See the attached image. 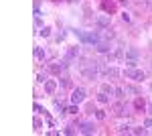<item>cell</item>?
Returning a JSON list of instances; mask_svg holds the SVG:
<instances>
[{"label":"cell","mask_w":152,"mask_h":136,"mask_svg":"<svg viewBox=\"0 0 152 136\" xmlns=\"http://www.w3.org/2000/svg\"><path fill=\"white\" fill-rule=\"evenodd\" d=\"M122 77H126V79H132V81H144L146 79V73L138 67H124L122 69Z\"/></svg>","instance_id":"obj_1"},{"label":"cell","mask_w":152,"mask_h":136,"mask_svg":"<svg viewBox=\"0 0 152 136\" xmlns=\"http://www.w3.org/2000/svg\"><path fill=\"white\" fill-rule=\"evenodd\" d=\"M138 59H140V51L134 49V47H128L126 53H124V65L126 67H138Z\"/></svg>","instance_id":"obj_2"},{"label":"cell","mask_w":152,"mask_h":136,"mask_svg":"<svg viewBox=\"0 0 152 136\" xmlns=\"http://www.w3.org/2000/svg\"><path fill=\"white\" fill-rule=\"evenodd\" d=\"M94 24L97 26V29H110V24H112V16L110 14H97L94 18Z\"/></svg>","instance_id":"obj_3"},{"label":"cell","mask_w":152,"mask_h":136,"mask_svg":"<svg viewBox=\"0 0 152 136\" xmlns=\"http://www.w3.org/2000/svg\"><path fill=\"white\" fill-rule=\"evenodd\" d=\"M79 53H81V51H79V47H77V45H69V47H67V51H65V57H63V59H65L67 63H69V61H75V59H79Z\"/></svg>","instance_id":"obj_4"},{"label":"cell","mask_w":152,"mask_h":136,"mask_svg":"<svg viewBox=\"0 0 152 136\" xmlns=\"http://www.w3.org/2000/svg\"><path fill=\"white\" fill-rule=\"evenodd\" d=\"M85 96H87V93H85V90H83V87H75V90L71 91L69 102L71 104H81L83 100H85Z\"/></svg>","instance_id":"obj_5"},{"label":"cell","mask_w":152,"mask_h":136,"mask_svg":"<svg viewBox=\"0 0 152 136\" xmlns=\"http://www.w3.org/2000/svg\"><path fill=\"white\" fill-rule=\"evenodd\" d=\"M43 85H45V93H47V96H55V91L59 90L57 79H47Z\"/></svg>","instance_id":"obj_6"},{"label":"cell","mask_w":152,"mask_h":136,"mask_svg":"<svg viewBox=\"0 0 152 136\" xmlns=\"http://www.w3.org/2000/svg\"><path fill=\"white\" fill-rule=\"evenodd\" d=\"M112 112L116 114V116H126V114H128V104H124V102H116L114 106H112Z\"/></svg>","instance_id":"obj_7"},{"label":"cell","mask_w":152,"mask_h":136,"mask_svg":"<svg viewBox=\"0 0 152 136\" xmlns=\"http://www.w3.org/2000/svg\"><path fill=\"white\" fill-rule=\"evenodd\" d=\"M95 51H97L99 55H107V53H112V43H107V41H99V43L95 45Z\"/></svg>","instance_id":"obj_8"},{"label":"cell","mask_w":152,"mask_h":136,"mask_svg":"<svg viewBox=\"0 0 152 136\" xmlns=\"http://www.w3.org/2000/svg\"><path fill=\"white\" fill-rule=\"evenodd\" d=\"M99 39H102V41H107V43H112V41L116 39V31H110V29H99Z\"/></svg>","instance_id":"obj_9"},{"label":"cell","mask_w":152,"mask_h":136,"mask_svg":"<svg viewBox=\"0 0 152 136\" xmlns=\"http://www.w3.org/2000/svg\"><path fill=\"white\" fill-rule=\"evenodd\" d=\"M102 10L112 16V14L116 12V2H112V0H102Z\"/></svg>","instance_id":"obj_10"},{"label":"cell","mask_w":152,"mask_h":136,"mask_svg":"<svg viewBox=\"0 0 152 136\" xmlns=\"http://www.w3.org/2000/svg\"><path fill=\"white\" fill-rule=\"evenodd\" d=\"M79 132H81V134H95L94 122H81V124H79Z\"/></svg>","instance_id":"obj_11"},{"label":"cell","mask_w":152,"mask_h":136,"mask_svg":"<svg viewBox=\"0 0 152 136\" xmlns=\"http://www.w3.org/2000/svg\"><path fill=\"white\" fill-rule=\"evenodd\" d=\"M35 59L37 61H47L49 59V51L43 47H35Z\"/></svg>","instance_id":"obj_12"},{"label":"cell","mask_w":152,"mask_h":136,"mask_svg":"<svg viewBox=\"0 0 152 136\" xmlns=\"http://www.w3.org/2000/svg\"><path fill=\"white\" fill-rule=\"evenodd\" d=\"M120 75H122V71H120V69H118L116 65L112 63V65L107 67V73H105V77H107V79H118Z\"/></svg>","instance_id":"obj_13"},{"label":"cell","mask_w":152,"mask_h":136,"mask_svg":"<svg viewBox=\"0 0 152 136\" xmlns=\"http://www.w3.org/2000/svg\"><path fill=\"white\" fill-rule=\"evenodd\" d=\"M95 102L102 104V106H105V104H110V93H105V91H97V96H95Z\"/></svg>","instance_id":"obj_14"},{"label":"cell","mask_w":152,"mask_h":136,"mask_svg":"<svg viewBox=\"0 0 152 136\" xmlns=\"http://www.w3.org/2000/svg\"><path fill=\"white\" fill-rule=\"evenodd\" d=\"M99 90L105 91V93H110V96H114V93H116V87H114L110 81H104V83H99Z\"/></svg>","instance_id":"obj_15"},{"label":"cell","mask_w":152,"mask_h":136,"mask_svg":"<svg viewBox=\"0 0 152 136\" xmlns=\"http://www.w3.org/2000/svg\"><path fill=\"white\" fill-rule=\"evenodd\" d=\"M116 132H118V134H124V132L128 134V132H132V126H130L128 122H120L118 128H116Z\"/></svg>","instance_id":"obj_16"},{"label":"cell","mask_w":152,"mask_h":136,"mask_svg":"<svg viewBox=\"0 0 152 136\" xmlns=\"http://www.w3.org/2000/svg\"><path fill=\"white\" fill-rule=\"evenodd\" d=\"M39 35H41L43 39H49V37L53 35V26H51V24H45L43 29H39Z\"/></svg>","instance_id":"obj_17"},{"label":"cell","mask_w":152,"mask_h":136,"mask_svg":"<svg viewBox=\"0 0 152 136\" xmlns=\"http://www.w3.org/2000/svg\"><path fill=\"white\" fill-rule=\"evenodd\" d=\"M134 110H146V100L138 96V98L134 100Z\"/></svg>","instance_id":"obj_18"},{"label":"cell","mask_w":152,"mask_h":136,"mask_svg":"<svg viewBox=\"0 0 152 136\" xmlns=\"http://www.w3.org/2000/svg\"><path fill=\"white\" fill-rule=\"evenodd\" d=\"M148 132H150V130H148L144 124H142V126H134V128H132V134H148Z\"/></svg>","instance_id":"obj_19"},{"label":"cell","mask_w":152,"mask_h":136,"mask_svg":"<svg viewBox=\"0 0 152 136\" xmlns=\"http://www.w3.org/2000/svg\"><path fill=\"white\" fill-rule=\"evenodd\" d=\"M114 96H116V98H120V100H122V98H124V96H126V90H124V85H118V87H116V93H114Z\"/></svg>","instance_id":"obj_20"},{"label":"cell","mask_w":152,"mask_h":136,"mask_svg":"<svg viewBox=\"0 0 152 136\" xmlns=\"http://www.w3.org/2000/svg\"><path fill=\"white\" fill-rule=\"evenodd\" d=\"M33 126H35V130H41V128H43V120H41L39 116H35V120H33Z\"/></svg>","instance_id":"obj_21"},{"label":"cell","mask_w":152,"mask_h":136,"mask_svg":"<svg viewBox=\"0 0 152 136\" xmlns=\"http://www.w3.org/2000/svg\"><path fill=\"white\" fill-rule=\"evenodd\" d=\"M77 112H79V104H71L67 108V114H77Z\"/></svg>","instance_id":"obj_22"},{"label":"cell","mask_w":152,"mask_h":136,"mask_svg":"<svg viewBox=\"0 0 152 136\" xmlns=\"http://www.w3.org/2000/svg\"><path fill=\"white\" fill-rule=\"evenodd\" d=\"M120 18H122L124 23H130V21H132V16H130V12H128V10L122 12V14H120Z\"/></svg>","instance_id":"obj_23"},{"label":"cell","mask_w":152,"mask_h":136,"mask_svg":"<svg viewBox=\"0 0 152 136\" xmlns=\"http://www.w3.org/2000/svg\"><path fill=\"white\" fill-rule=\"evenodd\" d=\"M105 116H107L105 110H95V118H97V120H105Z\"/></svg>","instance_id":"obj_24"},{"label":"cell","mask_w":152,"mask_h":136,"mask_svg":"<svg viewBox=\"0 0 152 136\" xmlns=\"http://www.w3.org/2000/svg\"><path fill=\"white\" fill-rule=\"evenodd\" d=\"M124 90H126V93H138V87H134V85H124Z\"/></svg>","instance_id":"obj_25"},{"label":"cell","mask_w":152,"mask_h":136,"mask_svg":"<svg viewBox=\"0 0 152 136\" xmlns=\"http://www.w3.org/2000/svg\"><path fill=\"white\" fill-rule=\"evenodd\" d=\"M47 79H49V77L45 75V73H37V81H39V83H45Z\"/></svg>","instance_id":"obj_26"},{"label":"cell","mask_w":152,"mask_h":136,"mask_svg":"<svg viewBox=\"0 0 152 136\" xmlns=\"http://www.w3.org/2000/svg\"><path fill=\"white\" fill-rule=\"evenodd\" d=\"M144 126H146L148 130H152V116H148V118L144 120Z\"/></svg>","instance_id":"obj_27"},{"label":"cell","mask_w":152,"mask_h":136,"mask_svg":"<svg viewBox=\"0 0 152 136\" xmlns=\"http://www.w3.org/2000/svg\"><path fill=\"white\" fill-rule=\"evenodd\" d=\"M63 134H75V130H73V126H67V128L63 130Z\"/></svg>","instance_id":"obj_28"},{"label":"cell","mask_w":152,"mask_h":136,"mask_svg":"<svg viewBox=\"0 0 152 136\" xmlns=\"http://www.w3.org/2000/svg\"><path fill=\"white\" fill-rule=\"evenodd\" d=\"M146 112H148V116H152V102L146 106Z\"/></svg>","instance_id":"obj_29"},{"label":"cell","mask_w":152,"mask_h":136,"mask_svg":"<svg viewBox=\"0 0 152 136\" xmlns=\"http://www.w3.org/2000/svg\"><path fill=\"white\" fill-rule=\"evenodd\" d=\"M144 2H146V6H148V8L152 10V0H144Z\"/></svg>","instance_id":"obj_30"},{"label":"cell","mask_w":152,"mask_h":136,"mask_svg":"<svg viewBox=\"0 0 152 136\" xmlns=\"http://www.w3.org/2000/svg\"><path fill=\"white\" fill-rule=\"evenodd\" d=\"M118 2H120V4H124V6H128V2H130V0H118Z\"/></svg>","instance_id":"obj_31"},{"label":"cell","mask_w":152,"mask_h":136,"mask_svg":"<svg viewBox=\"0 0 152 136\" xmlns=\"http://www.w3.org/2000/svg\"><path fill=\"white\" fill-rule=\"evenodd\" d=\"M150 69H152V61H150Z\"/></svg>","instance_id":"obj_32"}]
</instances>
